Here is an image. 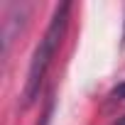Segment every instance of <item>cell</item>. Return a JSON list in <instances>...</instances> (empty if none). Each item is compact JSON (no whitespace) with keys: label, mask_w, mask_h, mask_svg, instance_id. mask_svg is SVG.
I'll use <instances>...</instances> for the list:
<instances>
[{"label":"cell","mask_w":125,"mask_h":125,"mask_svg":"<svg viewBox=\"0 0 125 125\" xmlns=\"http://www.w3.org/2000/svg\"><path fill=\"white\" fill-rule=\"evenodd\" d=\"M69 10H71L69 3H61V5L54 10L52 22H49L44 37L39 39L34 54H32L30 69H27V81H25V88H22V101H25V105H30V103L37 98V93H39V86H42V81H44V76H47V71H49V66H52V59H54V54H56L61 39H64V32H66V25H69Z\"/></svg>","instance_id":"1"},{"label":"cell","mask_w":125,"mask_h":125,"mask_svg":"<svg viewBox=\"0 0 125 125\" xmlns=\"http://www.w3.org/2000/svg\"><path fill=\"white\" fill-rule=\"evenodd\" d=\"M113 96H115V98H125V83H123V86H118Z\"/></svg>","instance_id":"2"},{"label":"cell","mask_w":125,"mask_h":125,"mask_svg":"<svg viewBox=\"0 0 125 125\" xmlns=\"http://www.w3.org/2000/svg\"><path fill=\"white\" fill-rule=\"evenodd\" d=\"M44 125H47V123H44Z\"/></svg>","instance_id":"4"},{"label":"cell","mask_w":125,"mask_h":125,"mask_svg":"<svg viewBox=\"0 0 125 125\" xmlns=\"http://www.w3.org/2000/svg\"><path fill=\"white\" fill-rule=\"evenodd\" d=\"M123 125H125V123H123Z\"/></svg>","instance_id":"3"}]
</instances>
